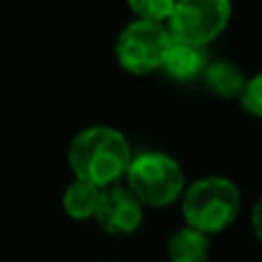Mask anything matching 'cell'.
<instances>
[{
	"label": "cell",
	"mask_w": 262,
	"mask_h": 262,
	"mask_svg": "<svg viewBox=\"0 0 262 262\" xmlns=\"http://www.w3.org/2000/svg\"><path fill=\"white\" fill-rule=\"evenodd\" d=\"M184 226L205 235H221L237 223L244 209V195L235 180L226 175H205L189 182L180 200Z\"/></svg>",
	"instance_id": "2"
},
{
	"label": "cell",
	"mask_w": 262,
	"mask_h": 262,
	"mask_svg": "<svg viewBox=\"0 0 262 262\" xmlns=\"http://www.w3.org/2000/svg\"><path fill=\"white\" fill-rule=\"evenodd\" d=\"M207 64H209V53L205 46L172 39L166 55H163L161 72L175 83H193V81H203Z\"/></svg>",
	"instance_id": "7"
},
{
	"label": "cell",
	"mask_w": 262,
	"mask_h": 262,
	"mask_svg": "<svg viewBox=\"0 0 262 262\" xmlns=\"http://www.w3.org/2000/svg\"><path fill=\"white\" fill-rule=\"evenodd\" d=\"M170 41L172 35L166 23L134 18L115 37V60L131 76H149L161 72Z\"/></svg>",
	"instance_id": "4"
},
{
	"label": "cell",
	"mask_w": 262,
	"mask_h": 262,
	"mask_svg": "<svg viewBox=\"0 0 262 262\" xmlns=\"http://www.w3.org/2000/svg\"><path fill=\"white\" fill-rule=\"evenodd\" d=\"M177 0H127L129 12L134 18L140 21H154V23H168Z\"/></svg>",
	"instance_id": "11"
},
{
	"label": "cell",
	"mask_w": 262,
	"mask_h": 262,
	"mask_svg": "<svg viewBox=\"0 0 262 262\" xmlns=\"http://www.w3.org/2000/svg\"><path fill=\"white\" fill-rule=\"evenodd\" d=\"M237 101H239L246 115L262 122V72H255L246 78V85Z\"/></svg>",
	"instance_id": "12"
},
{
	"label": "cell",
	"mask_w": 262,
	"mask_h": 262,
	"mask_svg": "<svg viewBox=\"0 0 262 262\" xmlns=\"http://www.w3.org/2000/svg\"><path fill=\"white\" fill-rule=\"evenodd\" d=\"M134 159L129 138L108 124H90L72 138L67 163L74 180H83L99 189L115 186L127 177Z\"/></svg>",
	"instance_id": "1"
},
{
	"label": "cell",
	"mask_w": 262,
	"mask_h": 262,
	"mask_svg": "<svg viewBox=\"0 0 262 262\" xmlns=\"http://www.w3.org/2000/svg\"><path fill=\"white\" fill-rule=\"evenodd\" d=\"M230 21L232 0H177L166 26L172 39L209 49Z\"/></svg>",
	"instance_id": "5"
},
{
	"label": "cell",
	"mask_w": 262,
	"mask_h": 262,
	"mask_svg": "<svg viewBox=\"0 0 262 262\" xmlns=\"http://www.w3.org/2000/svg\"><path fill=\"white\" fill-rule=\"evenodd\" d=\"M99 186L90 184L83 180H74L72 184H67V189L62 191V209L69 219L74 221H88L95 219L97 207H99V198H101Z\"/></svg>",
	"instance_id": "10"
},
{
	"label": "cell",
	"mask_w": 262,
	"mask_h": 262,
	"mask_svg": "<svg viewBox=\"0 0 262 262\" xmlns=\"http://www.w3.org/2000/svg\"><path fill=\"white\" fill-rule=\"evenodd\" d=\"M209 253H212V237L191 226L177 228L168 237V262H207Z\"/></svg>",
	"instance_id": "9"
},
{
	"label": "cell",
	"mask_w": 262,
	"mask_h": 262,
	"mask_svg": "<svg viewBox=\"0 0 262 262\" xmlns=\"http://www.w3.org/2000/svg\"><path fill=\"white\" fill-rule=\"evenodd\" d=\"M246 74L242 72L239 64H235L232 60L216 58L209 60L207 69L203 74V83L214 97L219 99H239L242 90L246 85Z\"/></svg>",
	"instance_id": "8"
},
{
	"label": "cell",
	"mask_w": 262,
	"mask_h": 262,
	"mask_svg": "<svg viewBox=\"0 0 262 262\" xmlns=\"http://www.w3.org/2000/svg\"><path fill=\"white\" fill-rule=\"evenodd\" d=\"M95 221L106 235L129 237L140 230L145 221V205L124 184H115L101 191Z\"/></svg>",
	"instance_id": "6"
},
{
	"label": "cell",
	"mask_w": 262,
	"mask_h": 262,
	"mask_svg": "<svg viewBox=\"0 0 262 262\" xmlns=\"http://www.w3.org/2000/svg\"><path fill=\"white\" fill-rule=\"evenodd\" d=\"M249 223H251V232H253L255 242L262 246V193L255 198V203L251 205Z\"/></svg>",
	"instance_id": "13"
},
{
	"label": "cell",
	"mask_w": 262,
	"mask_h": 262,
	"mask_svg": "<svg viewBox=\"0 0 262 262\" xmlns=\"http://www.w3.org/2000/svg\"><path fill=\"white\" fill-rule=\"evenodd\" d=\"M186 172L172 154L161 149H145L134 154L124 177V186L152 209L177 205L186 191Z\"/></svg>",
	"instance_id": "3"
}]
</instances>
